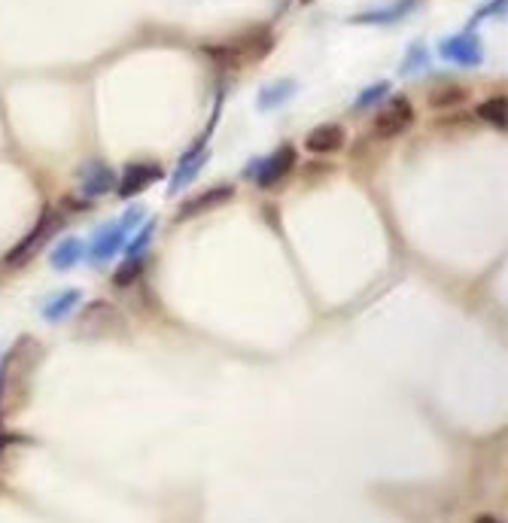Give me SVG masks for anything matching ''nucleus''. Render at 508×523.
Segmentation results:
<instances>
[{"mask_svg":"<svg viewBox=\"0 0 508 523\" xmlns=\"http://www.w3.org/2000/svg\"><path fill=\"white\" fill-rule=\"evenodd\" d=\"M40 356H43L40 341L22 335L10 347V353L0 359V423H7L28 405Z\"/></svg>","mask_w":508,"mask_h":523,"instance_id":"nucleus-1","label":"nucleus"},{"mask_svg":"<svg viewBox=\"0 0 508 523\" xmlns=\"http://www.w3.org/2000/svg\"><path fill=\"white\" fill-rule=\"evenodd\" d=\"M344 128L341 125H317L308 137H305V146L308 153H317V156H326V153H338L344 146Z\"/></svg>","mask_w":508,"mask_h":523,"instance_id":"nucleus-13","label":"nucleus"},{"mask_svg":"<svg viewBox=\"0 0 508 523\" xmlns=\"http://www.w3.org/2000/svg\"><path fill=\"white\" fill-rule=\"evenodd\" d=\"M414 122V107L408 104V98H390L387 107L375 116V134L378 137H399L411 128Z\"/></svg>","mask_w":508,"mask_h":523,"instance_id":"nucleus-7","label":"nucleus"},{"mask_svg":"<svg viewBox=\"0 0 508 523\" xmlns=\"http://www.w3.org/2000/svg\"><path fill=\"white\" fill-rule=\"evenodd\" d=\"M293 165H296V149L293 146H280V149H274L268 159L253 162V168H247V177H253L259 189H271L289 171H293Z\"/></svg>","mask_w":508,"mask_h":523,"instance_id":"nucleus-5","label":"nucleus"},{"mask_svg":"<svg viewBox=\"0 0 508 523\" xmlns=\"http://www.w3.org/2000/svg\"><path fill=\"white\" fill-rule=\"evenodd\" d=\"M58 222H61V219H58V213L46 207L37 226H34V229H31V232H28V235H25V238H22L16 247L7 253V259H4V262H7V265H25V262H28V259H31V256H34V253H37V250H40V247L49 241V235H55V232H58Z\"/></svg>","mask_w":508,"mask_h":523,"instance_id":"nucleus-4","label":"nucleus"},{"mask_svg":"<svg viewBox=\"0 0 508 523\" xmlns=\"http://www.w3.org/2000/svg\"><path fill=\"white\" fill-rule=\"evenodd\" d=\"M387 92H390V83H375V86H369L366 92H362V95L356 98L353 110H369V107H375L378 101L387 98Z\"/></svg>","mask_w":508,"mask_h":523,"instance_id":"nucleus-21","label":"nucleus"},{"mask_svg":"<svg viewBox=\"0 0 508 523\" xmlns=\"http://www.w3.org/2000/svg\"><path fill=\"white\" fill-rule=\"evenodd\" d=\"M113 329H122V317L113 305L107 302H92L83 317H80V332H86L89 338H101L110 335Z\"/></svg>","mask_w":508,"mask_h":523,"instance_id":"nucleus-8","label":"nucleus"},{"mask_svg":"<svg viewBox=\"0 0 508 523\" xmlns=\"http://www.w3.org/2000/svg\"><path fill=\"white\" fill-rule=\"evenodd\" d=\"M271 52V34L265 28H256L232 43H223V46H210L207 55L216 58L223 67H241L247 61H259Z\"/></svg>","mask_w":508,"mask_h":523,"instance_id":"nucleus-2","label":"nucleus"},{"mask_svg":"<svg viewBox=\"0 0 508 523\" xmlns=\"http://www.w3.org/2000/svg\"><path fill=\"white\" fill-rule=\"evenodd\" d=\"M296 92H299V83H296V80H277V83H271V86H265V89L259 92V110H262V113L277 110V107H283L286 101H293Z\"/></svg>","mask_w":508,"mask_h":523,"instance_id":"nucleus-15","label":"nucleus"},{"mask_svg":"<svg viewBox=\"0 0 508 523\" xmlns=\"http://www.w3.org/2000/svg\"><path fill=\"white\" fill-rule=\"evenodd\" d=\"M140 271H143V259H140V256H134V259H128V262H122V268L113 274V286H119V289L131 286V283L140 277Z\"/></svg>","mask_w":508,"mask_h":523,"instance_id":"nucleus-20","label":"nucleus"},{"mask_svg":"<svg viewBox=\"0 0 508 523\" xmlns=\"http://www.w3.org/2000/svg\"><path fill=\"white\" fill-rule=\"evenodd\" d=\"M207 159H210V153H207V146H204V137L189 149V153L180 159V165H177V171H174V177H171V186H168V195H177L180 189H186L195 177H198V171L207 165Z\"/></svg>","mask_w":508,"mask_h":523,"instance_id":"nucleus-10","label":"nucleus"},{"mask_svg":"<svg viewBox=\"0 0 508 523\" xmlns=\"http://www.w3.org/2000/svg\"><path fill=\"white\" fill-rule=\"evenodd\" d=\"M83 302V292L80 289H67V292H58L52 302L43 308V320L46 323H61L70 317V311H77V305Z\"/></svg>","mask_w":508,"mask_h":523,"instance_id":"nucleus-16","label":"nucleus"},{"mask_svg":"<svg viewBox=\"0 0 508 523\" xmlns=\"http://www.w3.org/2000/svg\"><path fill=\"white\" fill-rule=\"evenodd\" d=\"M505 113H508V104H505L502 95H499V98H490V101H484V104H478V116H481L487 125L499 128V131H505Z\"/></svg>","mask_w":508,"mask_h":523,"instance_id":"nucleus-18","label":"nucleus"},{"mask_svg":"<svg viewBox=\"0 0 508 523\" xmlns=\"http://www.w3.org/2000/svg\"><path fill=\"white\" fill-rule=\"evenodd\" d=\"M86 256V247L80 238H64L55 250H52V268L55 271H67V268H74L77 262H83Z\"/></svg>","mask_w":508,"mask_h":523,"instance_id":"nucleus-17","label":"nucleus"},{"mask_svg":"<svg viewBox=\"0 0 508 523\" xmlns=\"http://www.w3.org/2000/svg\"><path fill=\"white\" fill-rule=\"evenodd\" d=\"M110 189H116V174L104 162H89L80 168V192L89 198H101Z\"/></svg>","mask_w":508,"mask_h":523,"instance_id":"nucleus-12","label":"nucleus"},{"mask_svg":"<svg viewBox=\"0 0 508 523\" xmlns=\"http://www.w3.org/2000/svg\"><path fill=\"white\" fill-rule=\"evenodd\" d=\"M445 95H432V104L435 107H445V104H457V101H463V92L460 89H442Z\"/></svg>","mask_w":508,"mask_h":523,"instance_id":"nucleus-23","label":"nucleus"},{"mask_svg":"<svg viewBox=\"0 0 508 523\" xmlns=\"http://www.w3.org/2000/svg\"><path fill=\"white\" fill-rule=\"evenodd\" d=\"M472 523H502L499 517H493V514H481V517H475Z\"/></svg>","mask_w":508,"mask_h":523,"instance_id":"nucleus-24","label":"nucleus"},{"mask_svg":"<svg viewBox=\"0 0 508 523\" xmlns=\"http://www.w3.org/2000/svg\"><path fill=\"white\" fill-rule=\"evenodd\" d=\"M439 55L457 67H481L484 61V46H481V37L475 31H463V34H454L448 40L439 43Z\"/></svg>","mask_w":508,"mask_h":523,"instance_id":"nucleus-6","label":"nucleus"},{"mask_svg":"<svg viewBox=\"0 0 508 523\" xmlns=\"http://www.w3.org/2000/svg\"><path fill=\"white\" fill-rule=\"evenodd\" d=\"M143 222V207H131V210H125V216L119 219V222H113L110 229H101L98 232V238H95V244H92V262H110L122 247H125V241L131 238V232L140 226Z\"/></svg>","mask_w":508,"mask_h":523,"instance_id":"nucleus-3","label":"nucleus"},{"mask_svg":"<svg viewBox=\"0 0 508 523\" xmlns=\"http://www.w3.org/2000/svg\"><path fill=\"white\" fill-rule=\"evenodd\" d=\"M232 198H235V189H232V186H213V189H207V192H201V195H195V198L183 201L174 219H177V222L192 219V216H198V213H207V210L223 207V204H226V201H232Z\"/></svg>","mask_w":508,"mask_h":523,"instance_id":"nucleus-11","label":"nucleus"},{"mask_svg":"<svg viewBox=\"0 0 508 523\" xmlns=\"http://www.w3.org/2000/svg\"><path fill=\"white\" fill-rule=\"evenodd\" d=\"M153 235H156V222H153V219H150V222H143V226L134 232V238H128V241H125V256H128V259L143 256V250L150 247Z\"/></svg>","mask_w":508,"mask_h":523,"instance_id":"nucleus-19","label":"nucleus"},{"mask_svg":"<svg viewBox=\"0 0 508 523\" xmlns=\"http://www.w3.org/2000/svg\"><path fill=\"white\" fill-rule=\"evenodd\" d=\"M414 7H417V0H396V4H390V7H384V10L359 13V16H353L350 22H353V25H390V22L405 19Z\"/></svg>","mask_w":508,"mask_h":523,"instance_id":"nucleus-14","label":"nucleus"},{"mask_svg":"<svg viewBox=\"0 0 508 523\" xmlns=\"http://www.w3.org/2000/svg\"><path fill=\"white\" fill-rule=\"evenodd\" d=\"M156 180H162V168L156 162H131L116 189L122 198H131V195H140L143 189H150Z\"/></svg>","mask_w":508,"mask_h":523,"instance_id":"nucleus-9","label":"nucleus"},{"mask_svg":"<svg viewBox=\"0 0 508 523\" xmlns=\"http://www.w3.org/2000/svg\"><path fill=\"white\" fill-rule=\"evenodd\" d=\"M420 67H426V49L417 43V46H411V52H408V58H405V64H402V73L408 77V73H414V70H420Z\"/></svg>","mask_w":508,"mask_h":523,"instance_id":"nucleus-22","label":"nucleus"},{"mask_svg":"<svg viewBox=\"0 0 508 523\" xmlns=\"http://www.w3.org/2000/svg\"><path fill=\"white\" fill-rule=\"evenodd\" d=\"M302 4H314V0H302Z\"/></svg>","mask_w":508,"mask_h":523,"instance_id":"nucleus-25","label":"nucleus"}]
</instances>
